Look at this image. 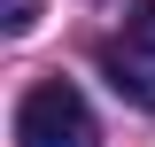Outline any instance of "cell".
Masks as SVG:
<instances>
[{
    "mask_svg": "<svg viewBox=\"0 0 155 147\" xmlns=\"http://www.w3.org/2000/svg\"><path fill=\"white\" fill-rule=\"evenodd\" d=\"M124 47H140V54H155V0H140L132 16H124Z\"/></svg>",
    "mask_w": 155,
    "mask_h": 147,
    "instance_id": "3957f363",
    "label": "cell"
},
{
    "mask_svg": "<svg viewBox=\"0 0 155 147\" xmlns=\"http://www.w3.org/2000/svg\"><path fill=\"white\" fill-rule=\"evenodd\" d=\"M0 23H8V39H23L39 23V0H0Z\"/></svg>",
    "mask_w": 155,
    "mask_h": 147,
    "instance_id": "277c9868",
    "label": "cell"
},
{
    "mask_svg": "<svg viewBox=\"0 0 155 147\" xmlns=\"http://www.w3.org/2000/svg\"><path fill=\"white\" fill-rule=\"evenodd\" d=\"M101 70H109V85L132 101V109H155V62H124V54H101Z\"/></svg>",
    "mask_w": 155,
    "mask_h": 147,
    "instance_id": "7a4b0ae2",
    "label": "cell"
},
{
    "mask_svg": "<svg viewBox=\"0 0 155 147\" xmlns=\"http://www.w3.org/2000/svg\"><path fill=\"white\" fill-rule=\"evenodd\" d=\"M16 147H101V124L85 109V93L70 77H47V85L23 93L16 109Z\"/></svg>",
    "mask_w": 155,
    "mask_h": 147,
    "instance_id": "6da1fadb",
    "label": "cell"
}]
</instances>
